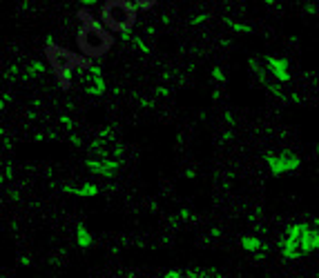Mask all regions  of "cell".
Returning <instances> with one entry per match:
<instances>
[{
  "label": "cell",
  "instance_id": "2",
  "mask_svg": "<svg viewBox=\"0 0 319 278\" xmlns=\"http://www.w3.org/2000/svg\"><path fill=\"white\" fill-rule=\"evenodd\" d=\"M45 58H47L49 67L54 69V74L58 78L63 89H69L72 74H74L76 69H89V67H92V60H85L83 56L69 52V49H65V47H58V44H54V42H47Z\"/></svg>",
  "mask_w": 319,
  "mask_h": 278
},
{
  "label": "cell",
  "instance_id": "4",
  "mask_svg": "<svg viewBox=\"0 0 319 278\" xmlns=\"http://www.w3.org/2000/svg\"><path fill=\"white\" fill-rule=\"evenodd\" d=\"M268 163H270L272 167V171L275 174H283V171H288V169H293V167H297L299 165V158L297 156H268Z\"/></svg>",
  "mask_w": 319,
  "mask_h": 278
},
{
  "label": "cell",
  "instance_id": "5",
  "mask_svg": "<svg viewBox=\"0 0 319 278\" xmlns=\"http://www.w3.org/2000/svg\"><path fill=\"white\" fill-rule=\"evenodd\" d=\"M268 63H270L272 71H275V74H277V78H279V80H288V78H290V74L286 71V63H283V60L270 58V60H268Z\"/></svg>",
  "mask_w": 319,
  "mask_h": 278
},
{
  "label": "cell",
  "instance_id": "1",
  "mask_svg": "<svg viewBox=\"0 0 319 278\" xmlns=\"http://www.w3.org/2000/svg\"><path fill=\"white\" fill-rule=\"evenodd\" d=\"M78 20H81V27H78V56H83L85 60H94L100 58L114 47V36L103 29V25L94 18L89 11H78Z\"/></svg>",
  "mask_w": 319,
  "mask_h": 278
},
{
  "label": "cell",
  "instance_id": "6",
  "mask_svg": "<svg viewBox=\"0 0 319 278\" xmlns=\"http://www.w3.org/2000/svg\"><path fill=\"white\" fill-rule=\"evenodd\" d=\"M243 245H245V249H259V247H261L259 241H253V238H245Z\"/></svg>",
  "mask_w": 319,
  "mask_h": 278
},
{
  "label": "cell",
  "instance_id": "3",
  "mask_svg": "<svg viewBox=\"0 0 319 278\" xmlns=\"http://www.w3.org/2000/svg\"><path fill=\"white\" fill-rule=\"evenodd\" d=\"M136 16L138 11L130 0H108L100 5V25L112 36L114 33L127 36V31H132V27L136 25Z\"/></svg>",
  "mask_w": 319,
  "mask_h": 278
}]
</instances>
